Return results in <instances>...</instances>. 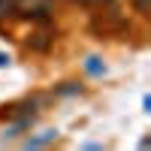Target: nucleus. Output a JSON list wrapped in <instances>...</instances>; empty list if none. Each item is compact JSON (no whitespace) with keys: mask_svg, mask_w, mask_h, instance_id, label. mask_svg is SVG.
<instances>
[{"mask_svg":"<svg viewBox=\"0 0 151 151\" xmlns=\"http://www.w3.org/2000/svg\"><path fill=\"white\" fill-rule=\"evenodd\" d=\"M55 139H58V130H42L40 136H30V139L24 142V148H42V145L55 142Z\"/></svg>","mask_w":151,"mask_h":151,"instance_id":"f257e3e1","label":"nucleus"},{"mask_svg":"<svg viewBox=\"0 0 151 151\" xmlns=\"http://www.w3.org/2000/svg\"><path fill=\"white\" fill-rule=\"evenodd\" d=\"M48 3H52V0H15V6L30 9V12H45V9H48Z\"/></svg>","mask_w":151,"mask_h":151,"instance_id":"f03ea898","label":"nucleus"},{"mask_svg":"<svg viewBox=\"0 0 151 151\" xmlns=\"http://www.w3.org/2000/svg\"><path fill=\"white\" fill-rule=\"evenodd\" d=\"M103 70H106V67H103V60H100V58H94V55L85 58V73H91V76H103Z\"/></svg>","mask_w":151,"mask_h":151,"instance_id":"7ed1b4c3","label":"nucleus"},{"mask_svg":"<svg viewBox=\"0 0 151 151\" xmlns=\"http://www.w3.org/2000/svg\"><path fill=\"white\" fill-rule=\"evenodd\" d=\"M15 9V0H0V18L6 15V12H12Z\"/></svg>","mask_w":151,"mask_h":151,"instance_id":"20e7f679","label":"nucleus"},{"mask_svg":"<svg viewBox=\"0 0 151 151\" xmlns=\"http://www.w3.org/2000/svg\"><path fill=\"white\" fill-rule=\"evenodd\" d=\"M0 67H9V55H3V52H0Z\"/></svg>","mask_w":151,"mask_h":151,"instance_id":"39448f33","label":"nucleus"},{"mask_svg":"<svg viewBox=\"0 0 151 151\" xmlns=\"http://www.w3.org/2000/svg\"><path fill=\"white\" fill-rule=\"evenodd\" d=\"M85 3H100V0H85Z\"/></svg>","mask_w":151,"mask_h":151,"instance_id":"423d86ee","label":"nucleus"}]
</instances>
